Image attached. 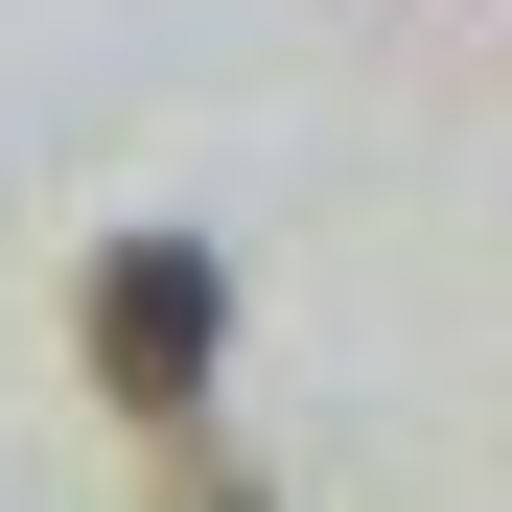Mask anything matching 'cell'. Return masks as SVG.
Here are the masks:
<instances>
[{
	"instance_id": "obj_1",
	"label": "cell",
	"mask_w": 512,
	"mask_h": 512,
	"mask_svg": "<svg viewBox=\"0 0 512 512\" xmlns=\"http://www.w3.org/2000/svg\"><path fill=\"white\" fill-rule=\"evenodd\" d=\"M210 350H233V256H210V233H117V256H94V373H117L140 443L210 419Z\"/></svg>"
},
{
	"instance_id": "obj_2",
	"label": "cell",
	"mask_w": 512,
	"mask_h": 512,
	"mask_svg": "<svg viewBox=\"0 0 512 512\" xmlns=\"http://www.w3.org/2000/svg\"><path fill=\"white\" fill-rule=\"evenodd\" d=\"M163 512H280V489H233V466H210V419H163Z\"/></svg>"
}]
</instances>
